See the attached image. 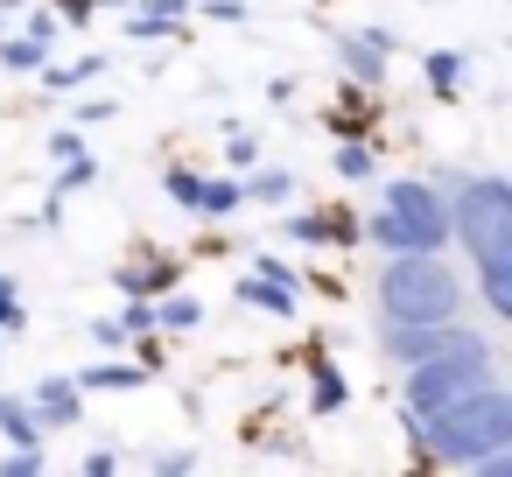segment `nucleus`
<instances>
[{"mask_svg":"<svg viewBox=\"0 0 512 477\" xmlns=\"http://www.w3.org/2000/svg\"><path fill=\"white\" fill-rule=\"evenodd\" d=\"M435 183L449 197V239L477 267L484 309L498 323H512V183L505 176H484V169H463V176L442 169Z\"/></svg>","mask_w":512,"mask_h":477,"instance_id":"f257e3e1","label":"nucleus"},{"mask_svg":"<svg viewBox=\"0 0 512 477\" xmlns=\"http://www.w3.org/2000/svg\"><path fill=\"white\" fill-rule=\"evenodd\" d=\"M407 435L421 442L428 463L477 470L491 449H512V393H505V379H491V386H477L435 414H407Z\"/></svg>","mask_w":512,"mask_h":477,"instance_id":"f03ea898","label":"nucleus"},{"mask_svg":"<svg viewBox=\"0 0 512 477\" xmlns=\"http://www.w3.org/2000/svg\"><path fill=\"white\" fill-rule=\"evenodd\" d=\"M470 288L442 253H386L379 267V316L386 323H449L463 316Z\"/></svg>","mask_w":512,"mask_h":477,"instance_id":"7ed1b4c3","label":"nucleus"},{"mask_svg":"<svg viewBox=\"0 0 512 477\" xmlns=\"http://www.w3.org/2000/svg\"><path fill=\"white\" fill-rule=\"evenodd\" d=\"M365 239L386 253H442L449 246V197L428 176H393L379 211L365 218Z\"/></svg>","mask_w":512,"mask_h":477,"instance_id":"20e7f679","label":"nucleus"},{"mask_svg":"<svg viewBox=\"0 0 512 477\" xmlns=\"http://www.w3.org/2000/svg\"><path fill=\"white\" fill-rule=\"evenodd\" d=\"M491 379H498V358L491 351H442V358L407 365L400 400H407V414H435V407H449V400H463V393H477Z\"/></svg>","mask_w":512,"mask_h":477,"instance_id":"39448f33","label":"nucleus"},{"mask_svg":"<svg viewBox=\"0 0 512 477\" xmlns=\"http://www.w3.org/2000/svg\"><path fill=\"white\" fill-rule=\"evenodd\" d=\"M379 344L400 365H421V358H442V351H491V337L477 323H463V316H449V323H386Z\"/></svg>","mask_w":512,"mask_h":477,"instance_id":"423d86ee","label":"nucleus"},{"mask_svg":"<svg viewBox=\"0 0 512 477\" xmlns=\"http://www.w3.org/2000/svg\"><path fill=\"white\" fill-rule=\"evenodd\" d=\"M386 57H393V36H386V29H358V36L337 43V64H344L358 85H379V78H386Z\"/></svg>","mask_w":512,"mask_h":477,"instance_id":"0eeeda50","label":"nucleus"},{"mask_svg":"<svg viewBox=\"0 0 512 477\" xmlns=\"http://www.w3.org/2000/svg\"><path fill=\"white\" fill-rule=\"evenodd\" d=\"M78 400H85V386H78V379H43L29 407H36V421H43V428H71V421H78Z\"/></svg>","mask_w":512,"mask_h":477,"instance_id":"6e6552de","label":"nucleus"},{"mask_svg":"<svg viewBox=\"0 0 512 477\" xmlns=\"http://www.w3.org/2000/svg\"><path fill=\"white\" fill-rule=\"evenodd\" d=\"M232 211H246V190H239L232 176H204V183H197V218L218 225V218H232Z\"/></svg>","mask_w":512,"mask_h":477,"instance_id":"1a4fd4ad","label":"nucleus"},{"mask_svg":"<svg viewBox=\"0 0 512 477\" xmlns=\"http://www.w3.org/2000/svg\"><path fill=\"white\" fill-rule=\"evenodd\" d=\"M239 302H253V309H267V316H295V281L246 274V281H239Z\"/></svg>","mask_w":512,"mask_h":477,"instance_id":"9d476101","label":"nucleus"},{"mask_svg":"<svg viewBox=\"0 0 512 477\" xmlns=\"http://www.w3.org/2000/svg\"><path fill=\"white\" fill-rule=\"evenodd\" d=\"M141 379H148V365H127V358H99L92 372H78L85 393H127V386H141Z\"/></svg>","mask_w":512,"mask_h":477,"instance_id":"9b49d317","label":"nucleus"},{"mask_svg":"<svg viewBox=\"0 0 512 477\" xmlns=\"http://www.w3.org/2000/svg\"><path fill=\"white\" fill-rule=\"evenodd\" d=\"M0 435H8V449H36V442H43V421H36V407L0 393Z\"/></svg>","mask_w":512,"mask_h":477,"instance_id":"f8f14e48","label":"nucleus"},{"mask_svg":"<svg viewBox=\"0 0 512 477\" xmlns=\"http://www.w3.org/2000/svg\"><path fill=\"white\" fill-rule=\"evenodd\" d=\"M183 15H190V0H148V15H134L127 36H134V43H155V36H169Z\"/></svg>","mask_w":512,"mask_h":477,"instance_id":"ddd939ff","label":"nucleus"},{"mask_svg":"<svg viewBox=\"0 0 512 477\" xmlns=\"http://www.w3.org/2000/svg\"><path fill=\"white\" fill-rule=\"evenodd\" d=\"M463 78H470V64H463L456 50H428V92H435V99H456Z\"/></svg>","mask_w":512,"mask_h":477,"instance_id":"4468645a","label":"nucleus"},{"mask_svg":"<svg viewBox=\"0 0 512 477\" xmlns=\"http://www.w3.org/2000/svg\"><path fill=\"white\" fill-rule=\"evenodd\" d=\"M330 162H337V176H344V183H365V176L379 169V155H372V141H358V134H344Z\"/></svg>","mask_w":512,"mask_h":477,"instance_id":"2eb2a0df","label":"nucleus"},{"mask_svg":"<svg viewBox=\"0 0 512 477\" xmlns=\"http://www.w3.org/2000/svg\"><path fill=\"white\" fill-rule=\"evenodd\" d=\"M113 281H120L127 295H148V288H169L176 267H169V260H134V267H113Z\"/></svg>","mask_w":512,"mask_h":477,"instance_id":"dca6fc26","label":"nucleus"},{"mask_svg":"<svg viewBox=\"0 0 512 477\" xmlns=\"http://www.w3.org/2000/svg\"><path fill=\"white\" fill-rule=\"evenodd\" d=\"M197 323H204V302H197V295H176V288H169V295L155 302V330H197Z\"/></svg>","mask_w":512,"mask_h":477,"instance_id":"f3484780","label":"nucleus"},{"mask_svg":"<svg viewBox=\"0 0 512 477\" xmlns=\"http://www.w3.org/2000/svg\"><path fill=\"white\" fill-rule=\"evenodd\" d=\"M246 190V204H288L295 197V169H260L253 183H239Z\"/></svg>","mask_w":512,"mask_h":477,"instance_id":"a211bd4d","label":"nucleus"},{"mask_svg":"<svg viewBox=\"0 0 512 477\" xmlns=\"http://www.w3.org/2000/svg\"><path fill=\"white\" fill-rule=\"evenodd\" d=\"M0 64H8V71H43L50 64V43L43 36H15V43H0Z\"/></svg>","mask_w":512,"mask_h":477,"instance_id":"6ab92c4d","label":"nucleus"},{"mask_svg":"<svg viewBox=\"0 0 512 477\" xmlns=\"http://www.w3.org/2000/svg\"><path fill=\"white\" fill-rule=\"evenodd\" d=\"M43 78H50V92H78L85 78H99V57H78V64H43Z\"/></svg>","mask_w":512,"mask_h":477,"instance_id":"aec40b11","label":"nucleus"},{"mask_svg":"<svg viewBox=\"0 0 512 477\" xmlns=\"http://www.w3.org/2000/svg\"><path fill=\"white\" fill-rule=\"evenodd\" d=\"M309 379H316V386H309V400H316V414H330V407L344 400V372H337V365H316Z\"/></svg>","mask_w":512,"mask_h":477,"instance_id":"412c9836","label":"nucleus"},{"mask_svg":"<svg viewBox=\"0 0 512 477\" xmlns=\"http://www.w3.org/2000/svg\"><path fill=\"white\" fill-rule=\"evenodd\" d=\"M197 183H204V176H190V169H176V162L162 169V190L176 197V211H197Z\"/></svg>","mask_w":512,"mask_h":477,"instance_id":"4be33fe9","label":"nucleus"},{"mask_svg":"<svg viewBox=\"0 0 512 477\" xmlns=\"http://www.w3.org/2000/svg\"><path fill=\"white\" fill-rule=\"evenodd\" d=\"M120 330H127V337H148V330H155V302H148V295H127V309H120Z\"/></svg>","mask_w":512,"mask_h":477,"instance_id":"5701e85b","label":"nucleus"},{"mask_svg":"<svg viewBox=\"0 0 512 477\" xmlns=\"http://www.w3.org/2000/svg\"><path fill=\"white\" fill-rule=\"evenodd\" d=\"M43 470V442L36 449H8V463H0V477H36Z\"/></svg>","mask_w":512,"mask_h":477,"instance_id":"b1692460","label":"nucleus"},{"mask_svg":"<svg viewBox=\"0 0 512 477\" xmlns=\"http://www.w3.org/2000/svg\"><path fill=\"white\" fill-rule=\"evenodd\" d=\"M0 330H8V337L22 330V295H15V281H8V274H0Z\"/></svg>","mask_w":512,"mask_h":477,"instance_id":"393cba45","label":"nucleus"},{"mask_svg":"<svg viewBox=\"0 0 512 477\" xmlns=\"http://www.w3.org/2000/svg\"><path fill=\"white\" fill-rule=\"evenodd\" d=\"M225 155H232V169H253V162H260V141H253V134H232Z\"/></svg>","mask_w":512,"mask_h":477,"instance_id":"a878e982","label":"nucleus"},{"mask_svg":"<svg viewBox=\"0 0 512 477\" xmlns=\"http://www.w3.org/2000/svg\"><path fill=\"white\" fill-rule=\"evenodd\" d=\"M190 463H197V456H190V449H155V470H162V477H183V470H190Z\"/></svg>","mask_w":512,"mask_h":477,"instance_id":"bb28decb","label":"nucleus"},{"mask_svg":"<svg viewBox=\"0 0 512 477\" xmlns=\"http://www.w3.org/2000/svg\"><path fill=\"white\" fill-rule=\"evenodd\" d=\"M211 22H246V0H204Z\"/></svg>","mask_w":512,"mask_h":477,"instance_id":"cd10ccee","label":"nucleus"},{"mask_svg":"<svg viewBox=\"0 0 512 477\" xmlns=\"http://www.w3.org/2000/svg\"><path fill=\"white\" fill-rule=\"evenodd\" d=\"M50 155H57V162H78V155H92V148H85L78 134H57V141H50Z\"/></svg>","mask_w":512,"mask_h":477,"instance_id":"c85d7f7f","label":"nucleus"},{"mask_svg":"<svg viewBox=\"0 0 512 477\" xmlns=\"http://www.w3.org/2000/svg\"><path fill=\"white\" fill-rule=\"evenodd\" d=\"M78 183H92V155H78V162H64V183H57V190H78Z\"/></svg>","mask_w":512,"mask_h":477,"instance_id":"c756f323","label":"nucleus"},{"mask_svg":"<svg viewBox=\"0 0 512 477\" xmlns=\"http://www.w3.org/2000/svg\"><path fill=\"white\" fill-rule=\"evenodd\" d=\"M85 470H92V477H113V470H120V449H92Z\"/></svg>","mask_w":512,"mask_h":477,"instance_id":"7c9ffc66","label":"nucleus"},{"mask_svg":"<svg viewBox=\"0 0 512 477\" xmlns=\"http://www.w3.org/2000/svg\"><path fill=\"white\" fill-rule=\"evenodd\" d=\"M78 120H85V127H99V120H113V99H85V106H78Z\"/></svg>","mask_w":512,"mask_h":477,"instance_id":"2f4dec72","label":"nucleus"},{"mask_svg":"<svg viewBox=\"0 0 512 477\" xmlns=\"http://www.w3.org/2000/svg\"><path fill=\"white\" fill-rule=\"evenodd\" d=\"M253 274H267V281H295V274H288V260H274V253H260V260H253Z\"/></svg>","mask_w":512,"mask_h":477,"instance_id":"473e14b6","label":"nucleus"},{"mask_svg":"<svg viewBox=\"0 0 512 477\" xmlns=\"http://www.w3.org/2000/svg\"><path fill=\"white\" fill-rule=\"evenodd\" d=\"M29 36H43V43L57 50V15H29Z\"/></svg>","mask_w":512,"mask_h":477,"instance_id":"72a5a7b5","label":"nucleus"},{"mask_svg":"<svg viewBox=\"0 0 512 477\" xmlns=\"http://www.w3.org/2000/svg\"><path fill=\"white\" fill-rule=\"evenodd\" d=\"M92 337H99V344H127V330H120V316H106V323H92Z\"/></svg>","mask_w":512,"mask_h":477,"instance_id":"f704fd0d","label":"nucleus"},{"mask_svg":"<svg viewBox=\"0 0 512 477\" xmlns=\"http://www.w3.org/2000/svg\"><path fill=\"white\" fill-rule=\"evenodd\" d=\"M57 8H64L71 22H85V15H92V0H57Z\"/></svg>","mask_w":512,"mask_h":477,"instance_id":"c9c22d12","label":"nucleus"},{"mask_svg":"<svg viewBox=\"0 0 512 477\" xmlns=\"http://www.w3.org/2000/svg\"><path fill=\"white\" fill-rule=\"evenodd\" d=\"M0 15H22V0H0Z\"/></svg>","mask_w":512,"mask_h":477,"instance_id":"e433bc0d","label":"nucleus"},{"mask_svg":"<svg viewBox=\"0 0 512 477\" xmlns=\"http://www.w3.org/2000/svg\"><path fill=\"white\" fill-rule=\"evenodd\" d=\"M92 8H127V0H92Z\"/></svg>","mask_w":512,"mask_h":477,"instance_id":"4c0bfd02","label":"nucleus"}]
</instances>
